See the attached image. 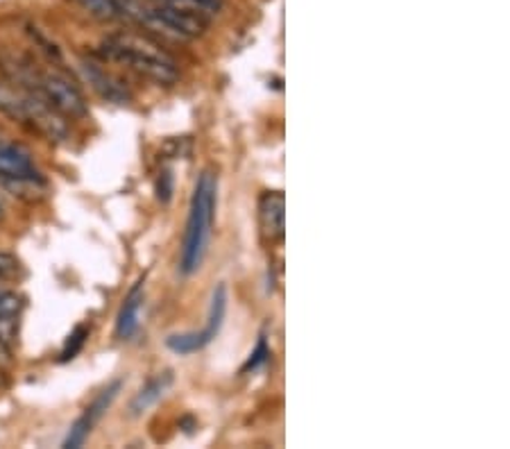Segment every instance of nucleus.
I'll use <instances>...</instances> for the list:
<instances>
[{
	"label": "nucleus",
	"mask_w": 510,
	"mask_h": 449,
	"mask_svg": "<svg viewBox=\"0 0 510 449\" xmlns=\"http://www.w3.org/2000/svg\"><path fill=\"white\" fill-rule=\"evenodd\" d=\"M101 50L111 62L125 63L134 73L161 86H170L179 80V66L175 57L150 36L134 34V32H116V34H110L102 41Z\"/></svg>",
	"instance_id": "nucleus-1"
},
{
	"label": "nucleus",
	"mask_w": 510,
	"mask_h": 449,
	"mask_svg": "<svg viewBox=\"0 0 510 449\" xmlns=\"http://www.w3.org/2000/svg\"><path fill=\"white\" fill-rule=\"evenodd\" d=\"M216 204H218V177L214 171H205L196 181L188 207L187 229H184L182 254H179V272L193 275L200 270L209 248L211 227H214Z\"/></svg>",
	"instance_id": "nucleus-2"
},
{
	"label": "nucleus",
	"mask_w": 510,
	"mask_h": 449,
	"mask_svg": "<svg viewBox=\"0 0 510 449\" xmlns=\"http://www.w3.org/2000/svg\"><path fill=\"white\" fill-rule=\"evenodd\" d=\"M123 21L170 41H193L205 34L207 21L178 12L152 0H119Z\"/></svg>",
	"instance_id": "nucleus-3"
},
{
	"label": "nucleus",
	"mask_w": 510,
	"mask_h": 449,
	"mask_svg": "<svg viewBox=\"0 0 510 449\" xmlns=\"http://www.w3.org/2000/svg\"><path fill=\"white\" fill-rule=\"evenodd\" d=\"M33 93L46 100L64 118H82L89 113L87 98L80 91V86L66 73L55 71V68H51V71L39 68Z\"/></svg>",
	"instance_id": "nucleus-4"
},
{
	"label": "nucleus",
	"mask_w": 510,
	"mask_h": 449,
	"mask_svg": "<svg viewBox=\"0 0 510 449\" xmlns=\"http://www.w3.org/2000/svg\"><path fill=\"white\" fill-rule=\"evenodd\" d=\"M227 286L218 284L211 293L209 304V316H207V325L202 331H184V334H173L166 338L168 349H173L175 354H193L205 349L211 340L218 336L220 327H223L225 313H227Z\"/></svg>",
	"instance_id": "nucleus-5"
},
{
	"label": "nucleus",
	"mask_w": 510,
	"mask_h": 449,
	"mask_svg": "<svg viewBox=\"0 0 510 449\" xmlns=\"http://www.w3.org/2000/svg\"><path fill=\"white\" fill-rule=\"evenodd\" d=\"M80 71H82L84 80L89 82V86H91L102 100H107V102L128 104L130 100H132V93H130L128 86H125L116 75L107 73L101 63L91 62V59H82V62H80Z\"/></svg>",
	"instance_id": "nucleus-6"
},
{
	"label": "nucleus",
	"mask_w": 510,
	"mask_h": 449,
	"mask_svg": "<svg viewBox=\"0 0 510 449\" xmlns=\"http://www.w3.org/2000/svg\"><path fill=\"white\" fill-rule=\"evenodd\" d=\"M261 234L268 243H282L286 234V200L282 190H265L259 200Z\"/></svg>",
	"instance_id": "nucleus-7"
},
{
	"label": "nucleus",
	"mask_w": 510,
	"mask_h": 449,
	"mask_svg": "<svg viewBox=\"0 0 510 449\" xmlns=\"http://www.w3.org/2000/svg\"><path fill=\"white\" fill-rule=\"evenodd\" d=\"M119 390H120V381H116V384H111L110 388L102 390V393L93 399V404L87 408V411H84V415L78 417L75 425L71 426L69 435H66V440H64L66 449H73V447H80V444H84V440L89 438V434H91V429L96 426V422L101 420V417L105 415L107 408L111 406V402H114L116 395H119Z\"/></svg>",
	"instance_id": "nucleus-8"
},
{
	"label": "nucleus",
	"mask_w": 510,
	"mask_h": 449,
	"mask_svg": "<svg viewBox=\"0 0 510 449\" xmlns=\"http://www.w3.org/2000/svg\"><path fill=\"white\" fill-rule=\"evenodd\" d=\"M43 177L34 166L33 152L25 145L0 139V181Z\"/></svg>",
	"instance_id": "nucleus-9"
},
{
	"label": "nucleus",
	"mask_w": 510,
	"mask_h": 449,
	"mask_svg": "<svg viewBox=\"0 0 510 449\" xmlns=\"http://www.w3.org/2000/svg\"><path fill=\"white\" fill-rule=\"evenodd\" d=\"M143 284H146V277L137 281L130 295L125 298L123 307H120L119 320H116V336L123 340L132 338L139 329V316H141V307H143Z\"/></svg>",
	"instance_id": "nucleus-10"
},
{
	"label": "nucleus",
	"mask_w": 510,
	"mask_h": 449,
	"mask_svg": "<svg viewBox=\"0 0 510 449\" xmlns=\"http://www.w3.org/2000/svg\"><path fill=\"white\" fill-rule=\"evenodd\" d=\"M173 379H175V376L170 370L159 372L157 376H152V379L148 381V384L143 386V388L139 390L137 395H134L132 404H130V413H132V415H143L148 408L155 406V404L159 402L161 397H164L166 390L173 386Z\"/></svg>",
	"instance_id": "nucleus-11"
},
{
	"label": "nucleus",
	"mask_w": 510,
	"mask_h": 449,
	"mask_svg": "<svg viewBox=\"0 0 510 449\" xmlns=\"http://www.w3.org/2000/svg\"><path fill=\"white\" fill-rule=\"evenodd\" d=\"M152 3L166 5V7H173L178 12L188 14V16H196L207 23L225 9V0H152Z\"/></svg>",
	"instance_id": "nucleus-12"
},
{
	"label": "nucleus",
	"mask_w": 510,
	"mask_h": 449,
	"mask_svg": "<svg viewBox=\"0 0 510 449\" xmlns=\"http://www.w3.org/2000/svg\"><path fill=\"white\" fill-rule=\"evenodd\" d=\"M80 5V9L89 14L91 18L102 23L111 21H123V14H120L119 0H75Z\"/></svg>",
	"instance_id": "nucleus-13"
},
{
	"label": "nucleus",
	"mask_w": 510,
	"mask_h": 449,
	"mask_svg": "<svg viewBox=\"0 0 510 449\" xmlns=\"http://www.w3.org/2000/svg\"><path fill=\"white\" fill-rule=\"evenodd\" d=\"M25 308V298L16 288H10L0 281V316L19 317Z\"/></svg>",
	"instance_id": "nucleus-14"
},
{
	"label": "nucleus",
	"mask_w": 510,
	"mask_h": 449,
	"mask_svg": "<svg viewBox=\"0 0 510 449\" xmlns=\"http://www.w3.org/2000/svg\"><path fill=\"white\" fill-rule=\"evenodd\" d=\"M16 331H19V317L0 316V354L10 356L16 343Z\"/></svg>",
	"instance_id": "nucleus-15"
},
{
	"label": "nucleus",
	"mask_w": 510,
	"mask_h": 449,
	"mask_svg": "<svg viewBox=\"0 0 510 449\" xmlns=\"http://www.w3.org/2000/svg\"><path fill=\"white\" fill-rule=\"evenodd\" d=\"M87 338H89L87 327H78V329L69 336V340H66L64 349H62V354H60V361L66 363V361H71V358H75V354L84 347Z\"/></svg>",
	"instance_id": "nucleus-16"
},
{
	"label": "nucleus",
	"mask_w": 510,
	"mask_h": 449,
	"mask_svg": "<svg viewBox=\"0 0 510 449\" xmlns=\"http://www.w3.org/2000/svg\"><path fill=\"white\" fill-rule=\"evenodd\" d=\"M268 356H270V347H268V343H265V338L261 336V340H259V345H256V349L255 352L250 354V358H247V363L243 366V375H247V372H255V370H259L261 366H264L265 361H268Z\"/></svg>",
	"instance_id": "nucleus-17"
},
{
	"label": "nucleus",
	"mask_w": 510,
	"mask_h": 449,
	"mask_svg": "<svg viewBox=\"0 0 510 449\" xmlns=\"http://www.w3.org/2000/svg\"><path fill=\"white\" fill-rule=\"evenodd\" d=\"M155 190H157V200H159L161 204H168L170 200H173V190H175L173 172H170L168 168L159 172V177H157Z\"/></svg>",
	"instance_id": "nucleus-18"
},
{
	"label": "nucleus",
	"mask_w": 510,
	"mask_h": 449,
	"mask_svg": "<svg viewBox=\"0 0 510 449\" xmlns=\"http://www.w3.org/2000/svg\"><path fill=\"white\" fill-rule=\"evenodd\" d=\"M16 270H19V259L12 257L10 252H3V249H0V279L14 275Z\"/></svg>",
	"instance_id": "nucleus-19"
},
{
	"label": "nucleus",
	"mask_w": 510,
	"mask_h": 449,
	"mask_svg": "<svg viewBox=\"0 0 510 449\" xmlns=\"http://www.w3.org/2000/svg\"><path fill=\"white\" fill-rule=\"evenodd\" d=\"M3 216H5V209H3V204H0V220H3Z\"/></svg>",
	"instance_id": "nucleus-20"
},
{
	"label": "nucleus",
	"mask_w": 510,
	"mask_h": 449,
	"mask_svg": "<svg viewBox=\"0 0 510 449\" xmlns=\"http://www.w3.org/2000/svg\"><path fill=\"white\" fill-rule=\"evenodd\" d=\"M0 361H7V356H5V354H0Z\"/></svg>",
	"instance_id": "nucleus-21"
},
{
	"label": "nucleus",
	"mask_w": 510,
	"mask_h": 449,
	"mask_svg": "<svg viewBox=\"0 0 510 449\" xmlns=\"http://www.w3.org/2000/svg\"><path fill=\"white\" fill-rule=\"evenodd\" d=\"M0 139H3V136H0Z\"/></svg>",
	"instance_id": "nucleus-22"
}]
</instances>
